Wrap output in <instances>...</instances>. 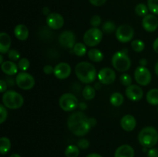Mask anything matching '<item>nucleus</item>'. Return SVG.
<instances>
[{"label": "nucleus", "instance_id": "obj_1", "mask_svg": "<svg viewBox=\"0 0 158 157\" xmlns=\"http://www.w3.org/2000/svg\"><path fill=\"white\" fill-rule=\"evenodd\" d=\"M96 124L97 119L95 118H89L81 111L71 114L67 120L68 128L77 136H84Z\"/></svg>", "mask_w": 158, "mask_h": 157}, {"label": "nucleus", "instance_id": "obj_2", "mask_svg": "<svg viewBox=\"0 0 158 157\" xmlns=\"http://www.w3.org/2000/svg\"><path fill=\"white\" fill-rule=\"evenodd\" d=\"M75 73L80 82L89 84L94 82L97 76V69L94 66L87 62H81L75 67Z\"/></svg>", "mask_w": 158, "mask_h": 157}, {"label": "nucleus", "instance_id": "obj_3", "mask_svg": "<svg viewBox=\"0 0 158 157\" xmlns=\"http://www.w3.org/2000/svg\"><path fill=\"white\" fill-rule=\"evenodd\" d=\"M138 141L144 148H152L158 142V132L153 126H147L138 134Z\"/></svg>", "mask_w": 158, "mask_h": 157}, {"label": "nucleus", "instance_id": "obj_4", "mask_svg": "<svg viewBox=\"0 0 158 157\" xmlns=\"http://www.w3.org/2000/svg\"><path fill=\"white\" fill-rule=\"evenodd\" d=\"M3 105L10 109H17L22 107L24 103L23 95L13 90H9L4 92L2 95Z\"/></svg>", "mask_w": 158, "mask_h": 157}, {"label": "nucleus", "instance_id": "obj_5", "mask_svg": "<svg viewBox=\"0 0 158 157\" xmlns=\"http://www.w3.org/2000/svg\"><path fill=\"white\" fill-rule=\"evenodd\" d=\"M112 65L119 72H127L131 66V58L124 51H119L113 55Z\"/></svg>", "mask_w": 158, "mask_h": 157}, {"label": "nucleus", "instance_id": "obj_6", "mask_svg": "<svg viewBox=\"0 0 158 157\" xmlns=\"http://www.w3.org/2000/svg\"><path fill=\"white\" fill-rule=\"evenodd\" d=\"M103 32L98 28H91L88 29L83 35L84 44L89 47L97 46L103 39Z\"/></svg>", "mask_w": 158, "mask_h": 157}, {"label": "nucleus", "instance_id": "obj_7", "mask_svg": "<svg viewBox=\"0 0 158 157\" xmlns=\"http://www.w3.org/2000/svg\"><path fill=\"white\" fill-rule=\"evenodd\" d=\"M59 105L65 112H71L78 107L79 101L73 93H65L60 96Z\"/></svg>", "mask_w": 158, "mask_h": 157}, {"label": "nucleus", "instance_id": "obj_8", "mask_svg": "<svg viewBox=\"0 0 158 157\" xmlns=\"http://www.w3.org/2000/svg\"><path fill=\"white\" fill-rule=\"evenodd\" d=\"M15 83L17 86L24 90H29L33 88L35 85V78L31 74L26 72H20L17 74L15 78Z\"/></svg>", "mask_w": 158, "mask_h": 157}, {"label": "nucleus", "instance_id": "obj_9", "mask_svg": "<svg viewBox=\"0 0 158 157\" xmlns=\"http://www.w3.org/2000/svg\"><path fill=\"white\" fill-rule=\"evenodd\" d=\"M134 30L130 25L123 24L119 26L116 30V38L123 43L129 42L134 37Z\"/></svg>", "mask_w": 158, "mask_h": 157}, {"label": "nucleus", "instance_id": "obj_10", "mask_svg": "<svg viewBox=\"0 0 158 157\" xmlns=\"http://www.w3.org/2000/svg\"><path fill=\"white\" fill-rule=\"evenodd\" d=\"M134 78L137 84L142 86H146L151 82V73L145 66H138L134 72Z\"/></svg>", "mask_w": 158, "mask_h": 157}, {"label": "nucleus", "instance_id": "obj_11", "mask_svg": "<svg viewBox=\"0 0 158 157\" xmlns=\"http://www.w3.org/2000/svg\"><path fill=\"white\" fill-rule=\"evenodd\" d=\"M97 78L102 84L110 85L115 81L116 73L110 68H103L97 74Z\"/></svg>", "mask_w": 158, "mask_h": 157}, {"label": "nucleus", "instance_id": "obj_12", "mask_svg": "<svg viewBox=\"0 0 158 157\" xmlns=\"http://www.w3.org/2000/svg\"><path fill=\"white\" fill-rule=\"evenodd\" d=\"M46 23L50 29L58 30L64 25V18L60 14L52 12L46 17Z\"/></svg>", "mask_w": 158, "mask_h": 157}, {"label": "nucleus", "instance_id": "obj_13", "mask_svg": "<svg viewBox=\"0 0 158 157\" xmlns=\"http://www.w3.org/2000/svg\"><path fill=\"white\" fill-rule=\"evenodd\" d=\"M76 37L71 31H65L59 36V42L63 47L66 49H73L75 46Z\"/></svg>", "mask_w": 158, "mask_h": 157}, {"label": "nucleus", "instance_id": "obj_14", "mask_svg": "<svg viewBox=\"0 0 158 157\" xmlns=\"http://www.w3.org/2000/svg\"><path fill=\"white\" fill-rule=\"evenodd\" d=\"M54 75L59 79H66L71 74V66L66 62H60L54 67Z\"/></svg>", "mask_w": 158, "mask_h": 157}, {"label": "nucleus", "instance_id": "obj_15", "mask_svg": "<svg viewBox=\"0 0 158 157\" xmlns=\"http://www.w3.org/2000/svg\"><path fill=\"white\" fill-rule=\"evenodd\" d=\"M142 26L148 32L156 31L158 27V19L154 14H148L142 20Z\"/></svg>", "mask_w": 158, "mask_h": 157}, {"label": "nucleus", "instance_id": "obj_16", "mask_svg": "<svg viewBox=\"0 0 158 157\" xmlns=\"http://www.w3.org/2000/svg\"><path fill=\"white\" fill-rule=\"evenodd\" d=\"M127 97L132 101H139L143 98V89L137 85H131L127 86L125 91Z\"/></svg>", "mask_w": 158, "mask_h": 157}, {"label": "nucleus", "instance_id": "obj_17", "mask_svg": "<svg viewBox=\"0 0 158 157\" xmlns=\"http://www.w3.org/2000/svg\"><path fill=\"white\" fill-rule=\"evenodd\" d=\"M120 126L123 130L127 131V132H131L135 129L136 126H137V121L132 115L127 114L122 117L121 120H120Z\"/></svg>", "mask_w": 158, "mask_h": 157}, {"label": "nucleus", "instance_id": "obj_18", "mask_svg": "<svg viewBox=\"0 0 158 157\" xmlns=\"http://www.w3.org/2000/svg\"><path fill=\"white\" fill-rule=\"evenodd\" d=\"M114 157H134V150L130 145H122L116 149Z\"/></svg>", "mask_w": 158, "mask_h": 157}, {"label": "nucleus", "instance_id": "obj_19", "mask_svg": "<svg viewBox=\"0 0 158 157\" xmlns=\"http://www.w3.org/2000/svg\"><path fill=\"white\" fill-rule=\"evenodd\" d=\"M11 38L6 32L0 33V52L5 54L9 52L11 47Z\"/></svg>", "mask_w": 158, "mask_h": 157}, {"label": "nucleus", "instance_id": "obj_20", "mask_svg": "<svg viewBox=\"0 0 158 157\" xmlns=\"http://www.w3.org/2000/svg\"><path fill=\"white\" fill-rule=\"evenodd\" d=\"M15 36L20 41H25L29 37V29L25 25L19 24L14 29Z\"/></svg>", "mask_w": 158, "mask_h": 157}, {"label": "nucleus", "instance_id": "obj_21", "mask_svg": "<svg viewBox=\"0 0 158 157\" xmlns=\"http://www.w3.org/2000/svg\"><path fill=\"white\" fill-rule=\"evenodd\" d=\"M2 71L5 74L9 75H13L18 72V66L12 61H5L1 64Z\"/></svg>", "mask_w": 158, "mask_h": 157}, {"label": "nucleus", "instance_id": "obj_22", "mask_svg": "<svg viewBox=\"0 0 158 157\" xmlns=\"http://www.w3.org/2000/svg\"><path fill=\"white\" fill-rule=\"evenodd\" d=\"M88 57L89 59L95 62H100L103 60V54L102 53L101 51H100L97 49H91L87 53Z\"/></svg>", "mask_w": 158, "mask_h": 157}, {"label": "nucleus", "instance_id": "obj_23", "mask_svg": "<svg viewBox=\"0 0 158 157\" xmlns=\"http://www.w3.org/2000/svg\"><path fill=\"white\" fill-rule=\"evenodd\" d=\"M146 99L148 103L152 106H158V89H152L148 91Z\"/></svg>", "mask_w": 158, "mask_h": 157}, {"label": "nucleus", "instance_id": "obj_24", "mask_svg": "<svg viewBox=\"0 0 158 157\" xmlns=\"http://www.w3.org/2000/svg\"><path fill=\"white\" fill-rule=\"evenodd\" d=\"M11 149V141L7 137H2L0 139V152L2 155L7 153Z\"/></svg>", "mask_w": 158, "mask_h": 157}, {"label": "nucleus", "instance_id": "obj_25", "mask_svg": "<svg viewBox=\"0 0 158 157\" xmlns=\"http://www.w3.org/2000/svg\"><path fill=\"white\" fill-rule=\"evenodd\" d=\"M124 99H123V95L120 92H114L110 95V102L114 106H120L123 103Z\"/></svg>", "mask_w": 158, "mask_h": 157}, {"label": "nucleus", "instance_id": "obj_26", "mask_svg": "<svg viewBox=\"0 0 158 157\" xmlns=\"http://www.w3.org/2000/svg\"><path fill=\"white\" fill-rule=\"evenodd\" d=\"M83 96L85 99L86 100H91L95 97L96 95V90L93 86H89V85H86L83 89Z\"/></svg>", "mask_w": 158, "mask_h": 157}, {"label": "nucleus", "instance_id": "obj_27", "mask_svg": "<svg viewBox=\"0 0 158 157\" xmlns=\"http://www.w3.org/2000/svg\"><path fill=\"white\" fill-rule=\"evenodd\" d=\"M74 54L77 56H84L86 53V44H83L81 42H77L76 43L74 47L73 48Z\"/></svg>", "mask_w": 158, "mask_h": 157}, {"label": "nucleus", "instance_id": "obj_28", "mask_svg": "<svg viewBox=\"0 0 158 157\" xmlns=\"http://www.w3.org/2000/svg\"><path fill=\"white\" fill-rule=\"evenodd\" d=\"M80 154V148L75 145H69L65 150V155L66 157H78Z\"/></svg>", "mask_w": 158, "mask_h": 157}, {"label": "nucleus", "instance_id": "obj_29", "mask_svg": "<svg viewBox=\"0 0 158 157\" xmlns=\"http://www.w3.org/2000/svg\"><path fill=\"white\" fill-rule=\"evenodd\" d=\"M131 47L133 50L137 52H140L143 51L145 48V44L142 40L135 39L131 42Z\"/></svg>", "mask_w": 158, "mask_h": 157}, {"label": "nucleus", "instance_id": "obj_30", "mask_svg": "<svg viewBox=\"0 0 158 157\" xmlns=\"http://www.w3.org/2000/svg\"><path fill=\"white\" fill-rule=\"evenodd\" d=\"M148 9H149L146 5L143 4V3H139L135 7V12L139 16L144 17L145 15H148Z\"/></svg>", "mask_w": 158, "mask_h": 157}, {"label": "nucleus", "instance_id": "obj_31", "mask_svg": "<svg viewBox=\"0 0 158 157\" xmlns=\"http://www.w3.org/2000/svg\"><path fill=\"white\" fill-rule=\"evenodd\" d=\"M102 29L106 33H112L114 31L117 30V28H116V25L113 22L107 21L103 23L102 26Z\"/></svg>", "mask_w": 158, "mask_h": 157}, {"label": "nucleus", "instance_id": "obj_32", "mask_svg": "<svg viewBox=\"0 0 158 157\" xmlns=\"http://www.w3.org/2000/svg\"><path fill=\"white\" fill-rule=\"evenodd\" d=\"M148 7L154 15H158V0H148Z\"/></svg>", "mask_w": 158, "mask_h": 157}, {"label": "nucleus", "instance_id": "obj_33", "mask_svg": "<svg viewBox=\"0 0 158 157\" xmlns=\"http://www.w3.org/2000/svg\"><path fill=\"white\" fill-rule=\"evenodd\" d=\"M29 66H30V62H29L28 58H21V59L19 60L18 67L22 72H26L27 69H29Z\"/></svg>", "mask_w": 158, "mask_h": 157}, {"label": "nucleus", "instance_id": "obj_34", "mask_svg": "<svg viewBox=\"0 0 158 157\" xmlns=\"http://www.w3.org/2000/svg\"><path fill=\"white\" fill-rule=\"evenodd\" d=\"M120 83H121L122 85L125 86H129L131 85V83H132V78H131V75L127 73H123L122 74L120 78Z\"/></svg>", "mask_w": 158, "mask_h": 157}, {"label": "nucleus", "instance_id": "obj_35", "mask_svg": "<svg viewBox=\"0 0 158 157\" xmlns=\"http://www.w3.org/2000/svg\"><path fill=\"white\" fill-rule=\"evenodd\" d=\"M8 57L12 61H18L20 58L19 52L15 49H10L8 52Z\"/></svg>", "mask_w": 158, "mask_h": 157}, {"label": "nucleus", "instance_id": "obj_36", "mask_svg": "<svg viewBox=\"0 0 158 157\" xmlns=\"http://www.w3.org/2000/svg\"><path fill=\"white\" fill-rule=\"evenodd\" d=\"M8 112L7 110L6 109V106H3V105H1L0 106V123H3L6 119H7Z\"/></svg>", "mask_w": 158, "mask_h": 157}, {"label": "nucleus", "instance_id": "obj_37", "mask_svg": "<svg viewBox=\"0 0 158 157\" xmlns=\"http://www.w3.org/2000/svg\"><path fill=\"white\" fill-rule=\"evenodd\" d=\"M100 23H101V18H100V17L99 16V15H94V16L91 18L90 24L94 28L98 27L100 25Z\"/></svg>", "mask_w": 158, "mask_h": 157}, {"label": "nucleus", "instance_id": "obj_38", "mask_svg": "<svg viewBox=\"0 0 158 157\" xmlns=\"http://www.w3.org/2000/svg\"><path fill=\"white\" fill-rule=\"evenodd\" d=\"M77 146L81 149H86L89 146V143L86 139H81L77 143Z\"/></svg>", "mask_w": 158, "mask_h": 157}, {"label": "nucleus", "instance_id": "obj_39", "mask_svg": "<svg viewBox=\"0 0 158 157\" xmlns=\"http://www.w3.org/2000/svg\"><path fill=\"white\" fill-rule=\"evenodd\" d=\"M43 72L46 74V75H50V74L54 72V68L50 65H46L43 67Z\"/></svg>", "mask_w": 158, "mask_h": 157}, {"label": "nucleus", "instance_id": "obj_40", "mask_svg": "<svg viewBox=\"0 0 158 157\" xmlns=\"http://www.w3.org/2000/svg\"><path fill=\"white\" fill-rule=\"evenodd\" d=\"M89 2L94 6H101L106 2V0H89Z\"/></svg>", "mask_w": 158, "mask_h": 157}, {"label": "nucleus", "instance_id": "obj_41", "mask_svg": "<svg viewBox=\"0 0 158 157\" xmlns=\"http://www.w3.org/2000/svg\"><path fill=\"white\" fill-rule=\"evenodd\" d=\"M148 157H158V149L152 148L148 152Z\"/></svg>", "mask_w": 158, "mask_h": 157}, {"label": "nucleus", "instance_id": "obj_42", "mask_svg": "<svg viewBox=\"0 0 158 157\" xmlns=\"http://www.w3.org/2000/svg\"><path fill=\"white\" fill-rule=\"evenodd\" d=\"M0 86H1V92H6V89H7V83L6 81H4L3 79L0 80Z\"/></svg>", "mask_w": 158, "mask_h": 157}, {"label": "nucleus", "instance_id": "obj_43", "mask_svg": "<svg viewBox=\"0 0 158 157\" xmlns=\"http://www.w3.org/2000/svg\"><path fill=\"white\" fill-rule=\"evenodd\" d=\"M153 49H154V50L157 53H158V38H156V39L154 40V43H153Z\"/></svg>", "mask_w": 158, "mask_h": 157}, {"label": "nucleus", "instance_id": "obj_44", "mask_svg": "<svg viewBox=\"0 0 158 157\" xmlns=\"http://www.w3.org/2000/svg\"><path fill=\"white\" fill-rule=\"evenodd\" d=\"M43 15H49L50 14V10L48 7H44L43 9Z\"/></svg>", "mask_w": 158, "mask_h": 157}, {"label": "nucleus", "instance_id": "obj_45", "mask_svg": "<svg viewBox=\"0 0 158 157\" xmlns=\"http://www.w3.org/2000/svg\"><path fill=\"white\" fill-rule=\"evenodd\" d=\"M139 62H140V65L141 66H146L147 64H148V61H147L146 58H141Z\"/></svg>", "mask_w": 158, "mask_h": 157}, {"label": "nucleus", "instance_id": "obj_46", "mask_svg": "<svg viewBox=\"0 0 158 157\" xmlns=\"http://www.w3.org/2000/svg\"><path fill=\"white\" fill-rule=\"evenodd\" d=\"M86 157H103L102 155H100V154L97 153H90L87 155Z\"/></svg>", "mask_w": 158, "mask_h": 157}, {"label": "nucleus", "instance_id": "obj_47", "mask_svg": "<svg viewBox=\"0 0 158 157\" xmlns=\"http://www.w3.org/2000/svg\"><path fill=\"white\" fill-rule=\"evenodd\" d=\"M154 71H155V73H156V75H157L158 76V62L157 63H156V65H155V67H154Z\"/></svg>", "mask_w": 158, "mask_h": 157}, {"label": "nucleus", "instance_id": "obj_48", "mask_svg": "<svg viewBox=\"0 0 158 157\" xmlns=\"http://www.w3.org/2000/svg\"><path fill=\"white\" fill-rule=\"evenodd\" d=\"M80 109H83H83H84L85 108H86V105H85L84 103H80Z\"/></svg>", "mask_w": 158, "mask_h": 157}, {"label": "nucleus", "instance_id": "obj_49", "mask_svg": "<svg viewBox=\"0 0 158 157\" xmlns=\"http://www.w3.org/2000/svg\"><path fill=\"white\" fill-rule=\"evenodd\" d=\"M9 157H21V155H19V154L15 153V154H12V155H11Z\"/></svg>", "mask_w": 158, "mask_h": 157}, {"label": "nucleus", "instance_id": "obj_50", "mask_svg": "<svg viewBox=\"0 0 158 157\" xmlns=\"http://www.w3.org/2000/svg\"><path fill=\"white\" fill-rule=\"evenodd\" d=\"M3 62H3V56H2V54H1V55H0V63L2 64Z\"/></svg>", "mask_w": 158, "mask_h": 157}, {"label": "nucleus", "instance_id": "obj_51", "mask_svg": "<svg viewBox=\"0 0 158 157\" xmlns=\"http://www.w3.org/2000/svg\"><path fill=\"white\" fill-rule=\"evenodd\" d=\"M157 112H158V108H157Z\"/></svg>", "mask_w": 158, "mask_h": 157}]
</instances>
